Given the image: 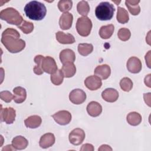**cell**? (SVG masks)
<instances>
[{"mask_svg":"<svg viewBox=\"0 0 151 151\" xmlns=\"http://www.w3.org/2000/svg\"><path fill=\"white\" fill-rule=\"evenodd\" d=\"M87 111L91 117L99 116L102 111V106L97 101H92L87 106Z\"/></svg>","mask_w":151,"mask_h":151,"instance_id":"e0dca14e","label":"cell"},{"mask_svg":"<svg viewBox=\"0 0 151 151\" xmlns=\"http://www.w3.org/2000/svg\"><path fill=\"white\" fill-rule=\"evenodd\" d=\"M18 28H19L24 34H28L31 33L34 28L33 23L31 22L27 21L25 20H23L22 23L18 26Z\"/></svg>","mask_w":151,"mask_h":151,"instance_id":"d6a6232c","label":"cell"},{"mask_svg":"<svg viewBox=\"0 0 151 151\" xmlns=\"http://www.w3.org/2000/svg\"><path fill=\"white\" fill-rule=\"evenodd\" d=\"M56 40L62 44H71L75 42L74 36L70 34H65L62 31H58L55 34Z\"/></svg>","mask_w":151,"mask_h":151,"instance_id":"ac0fdd59","label":"cell"},{"mask_svg":"<svg viewBox=\"0 0 151 151\" xmlns=\"http://www.w3.org/2000/svg\"><path fill=\"white\" fill-rule=\"evenodd\" d=\"M114 27L113 24L102 26L99 30V35L103 39L110 38L113 34Z\"/></svg>","mask_w":151,"mask_h":151,"instance_id":"cb8c5ba5","label":"cell"},{"mask_svg":"<svg viewBox=\"0 0 151 151\" xmlns=\"http://www.w3.org/2000/svg\"><path fill=\"white\" fill-rule=\"evenodd\" d=\"M78 12L83 17H87L90 11V6L86 1H80L77 5Z\"/></svg>","mask_w":151,"mask_h":151,"instance_id":"f1b7e54d","label":"cell"},{"mask_svg":"<svg viewBox=\"0 0 151 151\" xmlns=\"http://www.w3.org/2000/svg\"><path fill=\"white\" fill-rule=\"evenodd\" d=\"M20 34L14 28H8L2 34L1 42L11 53H17L24 49L25 42L19 38Z\"/></svg>","mask_w":151,"mask_h":151,"instance_id":"6da1fadb","label":"cell"},{"mask_svg":"<svg viewBox=\"0 0 151 151\" xmlns=\"http://www.w3.org/2000/svg\"><path fill=\"white\" fill-rule=\"evenodd\" d=\"M99 150H112V148L107 145H103L99 149Z\"/></svg>","mask_w":151,"mask_h":151,"instance_id":"f35d334b","label":"cell"},{"mask_svg":"<svg viewBox=\"0 0 151 151\" xmlns=\"http://www.w3.org/2000/svg\"><path fill=\"white\" fill-rule=\"evenodd\" d=\"M94 74L102 80H106L110 76L111 69L109 65L103 64L98 65L94 71Z\"/></svg>","mask_w":151,"mask_h":151,"instance_id":"5bb4252c","label":"cell"},{"mask_svg":"<svg viewBox=\"0 0 151 151\" xmlns=\"http://www.w3.org/2000/svg\"><path fill=\"white\" fill-rule=\"evenodd\" d=\"M73 16L71 13L64 12L63 13L59 19V25L60 28L63 30L69 29L73 24Z\"/></svg>","mask_w":151,"mask_h":151,"instance_id":"4fadbf2b","label":"cell"},{"mask_svg":"<svg viewBox=\"0 0 151 151\" xmlns=\"http://www.w3.org/2000/svg\"><path fill=\"white\" fill-rule=\"evenodd\" d=\"M85 132L80 128L73 129L69 134L68 139L70 142L73 145H79L83 143L85 139Z\"/></svg>","mask_w":151,"mask_h":151,"instance_id":"8992f818","label":"cell"},{"mask_svg":"<svg viewBox=\"0 0 151 151\" xmlns=\"http://www.w3.org/2000/svg\"><path fill=\"white\" fill-rule=\"evenodd\" d=\"M93 50V46L91 44L81 43L78 45V53L83 56H87L91 54Z\"/></svg>","mask_w":151,"mask_h":151,"instance_id":"83f0119b","label":"cell"},{"mask_svg":"<svg viewBox=\"0 0 151 151\" xmlns=\"http://www.w3.org/2000/svg\"><path fill=\"white\" fill-rule=\"evenodd\" d=\"M92 26V22L88 17H82L78 18L77 21L76 29L80 35L87 37L91 32Z\"/></svg>","mask_w":151,"mask_h":151,"instance_id":"5b68a950","label":"cell"},{"mask_svg":"<svg viewBox=\"0 0 151 151\" xmlns=\"http://www.w3.org/2000/svg\"><path fill=\"white\" fill-rule=\"evenodd\" d=\"M16 111L12 107L2 108L1 109V120L6 124H12L15 121Z\"/></svg>","mask_w":151,"mask_h":151,"instance_id":"9c48e42d","label":"cell"},{"mask_svg":"<svg viewBox=\"0 0 151 151\" xmlns=\"http://www.w3.org/2000/svg\"><path fill=\"white\" fill-rule=\"evenodd\" d=\"M150 74H148L145 78V84L148 87H150Z\"/></svg>","mask_w":151,"mask_h":151,"instance_id":"ab89813d","label":"cell"},{"mask_svg":"<svg viewBox=\"0 0 151 151\" xmlns=\"http://www.w3.org/2000/svg\"><path fill=\"white\" fill-rule=\"evenodd\" d=\"M117 36L120 40L123 41H126L130 38L131 32L129 29L126 28H122L118 31Z\"/></svg>","mask_w":151,"mask_h":151,"instance_id":"e575fe53","label":"cell"},{"mask_svg":"<svg viewBox=\"0 0 151 151\" xmlns=\"http://www.w3.org/2000/svg\"><path fill=\"white\" fill-rule=\"evenodd\" d=\"M14 99L13 100L16 103H23L27 97L26 90L22 87H16L13 89Z\"/></svg>","mask_w":151,"mask_h":151,"instance_id":"ffe728a7","label":"cell"},{"mask_svg":"<svg viewBox=\"0 0 151 151\" xmlns=\"http://www.w3.org/2000/svg\"><path fill=\"white\" fill-rule=\"evenodd\" d=\"M0 18L10 24L19 26L23 21L22 17L19 12L14 8L9 7L0 12Z\"/></svg>","mask_w":151,"mask_h":151,"instance_id":"277c9868","label":"cell"},{"mask_svg":"<svg viewBox=\"0 0 151 151\" xmlns=\"http://www.w3.org/2000/svg\"><path fill=\"white\" fill-rule=\"evenodd\" d=\"M142 116L137 112L132 111L127 115L126 120L127 123L131 126H136L139 125L142 122Z\"/></svg>","mask_w":151,"mask_h":151,"instance_id":"d4e9b609","label":"cell"},{"mask_svg":"<svg viewBox=\"0 0 151 151\" xmlns=\"http://www.w3.org/2000/svg\"><path fill=\"white\" fill-rule=\"evenodd\" d=\"M42 122V119L38 115H32L28 117L24 120L25 125L27 127L30 129H35L38 127Z\"/></svg>","mask_w":151,"mask_h":151,"instance_id":"44dd1931","label":"cell"},{"mask_svg":"<svg viewBox=\"0 0 151 151\" xmlns=\"http://www.w3.org/2000/svg\"><path fill=\"white\" fill-rule=\"evenodd\" d=\"M116 18L117 21L120 24H126L129 20V16L127 11L123 8L118 6Z\"/></svg>","mask_w":151,"mask_h":151,"instance_id":"4316f807","label":"cell"},{"mask_svg":"<svg viewBox=\"0 0 151 151\" xmlns=\"http://www.w3.org/2000/svg\"><path fill=\"white\" fill-rule=\"evenodd\" d=\"M28 145V142L26 138L22 136H17L12 140V145L16 150L25 149Z\"/></svg>","mask_w":151,"mask_h":151,"instance_id":"7402d4cb","label":"cell"},{"mask_svg":"<svg viewBox=\"0 0 151 151\" xmlns=\"http://www.w3.org/2000/svg\"><path fill=\"white\" fill-rule=\"evenodd\" d=\"M94 147L91 144L86 143L83 145L80 148V150H87V151H93L94 150Z\"/></svg>","mask_w":151,"mask_h":151,"instance_id":"8d00e7d4","label":"cell"},{"mask_svg":"<svg viewBox=\"0 0 151 151\" xmlns=\"http://www.w3.org/2000/svg\"><path fill=\"white\" fill-rule=\"evenodd\" d=\"M86 87L90 90H96L102 86L101 78L96 76H90L87 77L84 80Z\"/></svg>","mask_w":151,"mask_h":151,"instance_id":"7c38bea8","label":"cell"},{"mask_svg":"<svg viewBox=\"0 0 151 151\" xmlns=\"http://www.w3.org/2000/svg\"><path fill=\"white\" fill-rule=\"evenodd\" d=\"M115 8L113 4L109 2H101L95 9L96 17L101 21L111 19L114 15Z\"/></svg>","mask_w":151,"mask_h":151,"instance_id":"3957f363","label":"cell"},{"mask_svg":"<svg viewBox=\"0 0 151 151\" xmlns=\"http://www.w3.org/2000/svg\"><path fill=\"white\" fill-rule=\"evenodd\" d=\"M73 6V2L70 0H60L58 3V8L61 12H67Z\"/></svg>","mask_w":151,"mask_h":151,"instance_id":"1f68e13d","label":"cell"},{"mask_svg":"<svg viewBox=\"0 0 151 151\" xmlns=\"http://www.w3.org/2000/svg\"><path fill=\"white\" fill-rule=\"evenodd\" d=\"M143 97H144V100L145 103L148 105V106L150 107V93H145L143 95Z\"/></svg>","mask_w":151,"mask_h":151,"instance_id":"74e56055","label":"cell"},{"mask_svg":"<svg viewBox=\"0 0 151 151\" xmlns=\"http://www.w3.org/2000/svg\"><path fill=\"white\" fill-rule=\"evenodd\" d=\"M42 70L48 74H53L57 70V65L55 60L50 56L45 57L42 62Z\"/></svg>","mask_w":151,"mask_h":151,"instance_id":"30bf717a","label":"cell"},{"mask_svg":"<svg viewBox=\"0 0 151 151\" xmlns=\"http://www.w3.org/2000/svg\"><path fill=\"white\" fill-rule=\"evenodd\" d=\"M126 66L128 71L133 74L139 73L142 67L140 60L136 57H131L129 58L127 61Z\"/></svg>","mask_w":151,"mask_h":151,"instance_id":"8fae6325","label":"cell"},{"mask_svg":"<svg viewBox=\"0 0 151 151\" xmlns=\"http://www.w3.org/2000/svg\"><path fill=\"white\" fill-rule=\"evenodd\" d=\"M140 1H126L125 4L129 12L133 15H137L140 12V8L139 5Z\"/></svg>","mask_w":151,"mask_h":151,"instance_id":"484cf974","label":"cell"},{"mask_svg":"<svg viewBox=\"0 0 151 151\" xmlns=\"http://www.w3.org/2000/svg\"><path fill=\"white\" fill-rule=\"evenodd\" d=\"M0 97L2 100L6 103H10L14 99V96L9 91H2L0 93Z\"/></svg>","mask_w":151,"mask_h":151,"instance_id":"d590c367","label":"cell"},{"mask_svg":"<svg viewBox=\"0 0 151 151\" xmlns=\"http://www.w3.org/2000/svg\"><path fill=\"white\" fill-rule=\"evenodd\" d=\"M24 12L26 16L32 20H42L46 15L47 8L45 5L39 1H32L24 7Z\"/></svg>","mask_w":151,"mask_h":151,"instance_id":"7a4b0ae2","label":"cell"},{"mask_svg":"<svg viewBox=\"0 0 151 151\" xmlns=\"http://www.w3.org/2000/svg\"><path fill=\"white\" fill-rule=\"evenodd\" d=\"M101 97L107 102L113 103L117 101L119 98L118 91L113 88H107L101 93Z\"/></svg>","mask_w":151,"mask_h":151,"instance_id":"9a60e30c","label":"cell"},{"mask_svg":"<svg viewBox=\"0 0 151 151\" xmlns=\"http://www.w3.org/2000/svg\"><path fill=\"white\" fill-rule=\"evenodd\" d=\"M133 85V83L132 81L128 77H124L120 81V86L121 88L126 92L130 91L132 89Z\"/></svg>","mask_w":151,"mask_h":151,"instance_id":"836d02e7","label":"cell"},{"mask_svg":"<svg viewBox=\"0 0 151 151\" xmlns=\"http://www.w3.org/2000/svg\"><path fill=\"white\" fill-rule=\"evenodd\" d=\"M64 77L61 70H57L54 73L51 75V81L54 85L59 86L62 84Z\"/></svg>","mask_w":151,"mask_h":151,"instance_id":"4dcf8cb0","label":"cell"},{"mask_svg":"<svg viewBox=\"0 0 151 151\" xmlns=\"http://www.w3.org/2000/svg\"><path fill=\"white\" fill-rule=\"evenodd\" d=\"M69 99L73 104H80L86 100V94L81 89H74L70 93Z\"/></svg>","mask_w":151,"mask_h":151,"instance_id":"ba28073f","label":"cell"},{"mask_svg":"<svg viewBox=\"0 0 151 151\" xmlns=\"http://www.w3.org/2000/svg\"><path fill=\"white\" fill-rule=\"evenodd\" d=\"M55 138L54 134L47 133L43 134L40 140L39 145L41 148L47 149L52 146L55 143Z\"/></svg>","mask_w":151,"mask_h":151,"instance_id":"2e32d148","label":"cell"},{"mask_svg":"<svg viewBox=\"0 0 151 151\" xmlns=\"http://www.w3.org/2000/svg\"><path fill=\"white\" fill-rule=\"evenodd\" d=\"M52 117L58 124L64 126L70 123L71 120V114L67 110H60L52 115Z\"/></svg>","mask_w":151,"mask_h":151,"instance_id":"52a82bcc","label":"cell"},{"mask_svg":"<svg viewBox=\"0 0 151 151\" xmlns=\"http://www.w3.org/2000/svg\"><path fill=\"white\" fill-rule=\"evenodd\" d=\"M44 57L41 55H37L35 57L34 61L36 63V65L34 67V73L37 75H41L44 71L42 69V62Z\"/></svg>","mask_w":151,"mask_h":151,"instance_id":"f546056e","label":"cell"},{"mask_svg":"<svg viewBox=\"0 0 151 151\" xmlns=\"http://www.w3.org/2000/svg\"><path fill=\"white\" fill-rule=\"evenodd\" d=\"M61 70L63 73L64 77L66 78L72 77L76 73V67L74 63L71 62L63 64Z\"/></svg>","mask_w":151,"mask_h":151,"instance_id":"603a6c76","label":"cell"},{"mask_svg":"<svg viewBox=\"0 0 151 151\" xmlns=\"http://www.w3.org/2000/svg\"><path fill=\"white\" fill-rule=\"evenodd\" d=\"M60 60L63 64L68 62L74 63L76 60L75 53L71 49H64L60 53Z\"/></svg>","mask_w":151,"mask_h":151,"instance_id":"d6986e66","label":"cell"}]
</instances>
